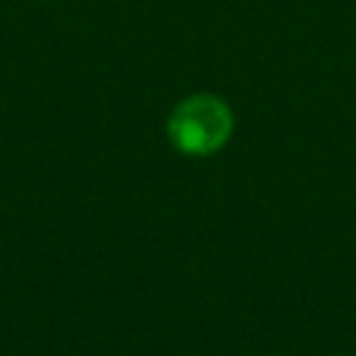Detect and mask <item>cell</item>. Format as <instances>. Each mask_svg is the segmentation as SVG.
I'll use <instances>...</instances> for the list:
<instances>
[{"label":"cell","instance_id":"obj_1","mask_svg":"<svg viewBox=\"0 0 356 356\" xmlns=\"http://www.w3.org/2000/svg\"><path fill=\"white\" fill-rule=\"evenodd\" d=\"M231 111L214 95H192L175 106L167 122L170 142L186 156H209L231 136Z\"/></svg>","mask_w":356,"mask_h":356}]
</instances>
